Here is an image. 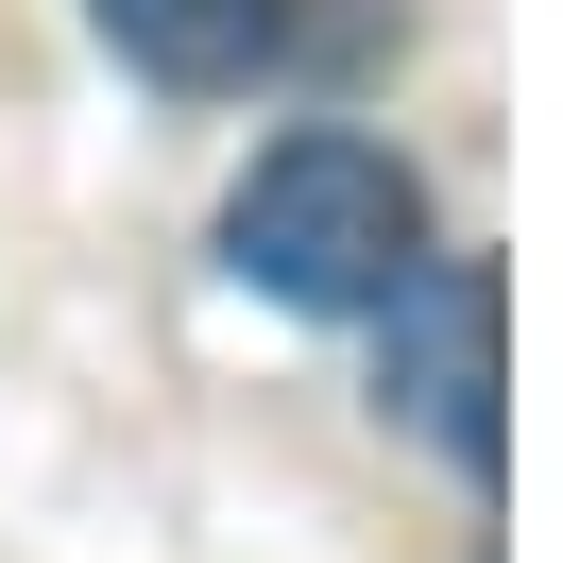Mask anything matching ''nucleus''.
<instances>
[{"instance_id": "nucleus-1", "label": "nucleus", "mask_w": 563, "mask_h": 563, "mask_svg": "<svg viewBox=\"0 0 563 563\" xmlns=\"http://www.w3.org/2000/svg\"><path fill=\"white\" fill-rule=\"evenodd\" d=\"M222 256H240L274 308H393V290L427 274V188H410V154H393V137L308 120V137H274V154L240 172Z\"/></svg>"}, {"instance_id": "nucleus-2", "label": "nucleus", "mask_w": 563, "mask_h": 563, "mask_svg": "<svg viewBox=\"0 0 563 563\" xmlns=\"http://www.w3.org/2000/svg\"><path fill=\"white\" fill-rule=\"evenodd\" d=\"M376 393L461 461V478H495V256L427 240V274L376 308Z\"/></svg>"}, {"instance_id": "nucleus-3", "label": "nucleus", "mask_w": 563, "mask_h": 563, "mask_svg": "<svg viewBox=\"0 0 563 563\" xmlns=\"http://www.w3.org/2000/svg\"><path fill=\"white\" fill-rule=\"evenodd\" d=\"M86 18H103L154 86H240V69L290 52V0H86Z\"/></svg>"}]
</instances>
